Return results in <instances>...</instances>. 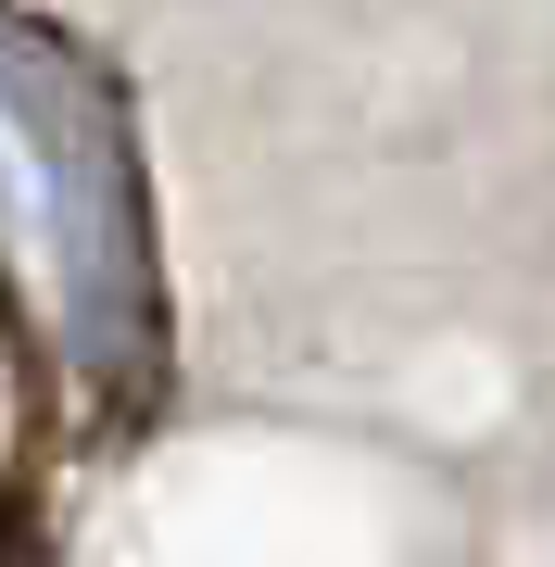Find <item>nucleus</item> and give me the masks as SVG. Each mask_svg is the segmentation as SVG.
Listing matches in <instances>:
<instances>
[{"instance_id": "f257e3e1", "label": "nucleus", "mask_w": 555, "mask_h": 567, "mask_svg": "<svg viewBox=\"0 0 555 567\" xmlns=\"http://www.w3.org/2000/svg\"><path fill=\"white\" fill-rule=\"evenodd\" d=\"M0 567H25V555H0Z\"/></svg>"}]
</instances>
